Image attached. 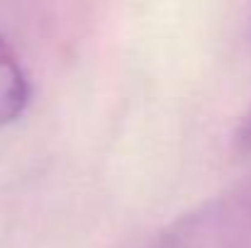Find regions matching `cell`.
Masks as SVG:
<instances>
[{"label": "cell", "instance_id": "1", "mask_svg": "<svg viewBox=\"0 0 251 248\" xmlns=\"http://www.w3.org/2000/svg\"><path fill=\"white\" fill-rule=\"evenodd\" d=\"M32 97L29 78L12 51V46L0 34V127L22 117Z\"/></svg>", "mask_w": 251, "mask_h": 248}, {"label": "cell", "instance_id": "2", "mask_svg": "<svg viewBox=\"0 0 251 248\" xmlns=\"http://www.w3.org/2000/svg\"><path fill=\"white\" fill-rule=\"evenodd\" d=\"M234 144H237V151L239 154H251V107H249V112L244 114V119L239 122V127H237Z\"/></svg>", "mask_w": 251, "mask_h": 248}]
</instances>
